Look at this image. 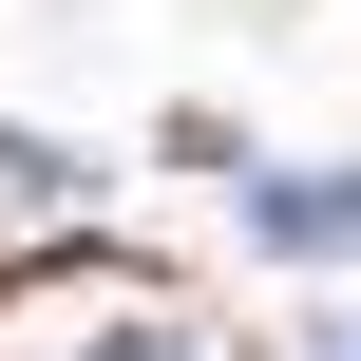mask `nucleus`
Here are the masks:
<instances>
[{"mask_svg":"<svg viewBox=\"0 0 361 361\" xmlns=\"http://www.w3.org/2000/svg\"><path fill=\"white\" fill-rule=\"evenodd\" d=\"M247 228L305 247V267H343V247H361V171H247Z\"/></svg>","mask_w":361,"mask_h":361,"instance_id":"nucleus-1","label":"nucleus"},{"mask_svg":"<svg viewBox=\"0 0 361 361\" xmlns=\"http://www.w3.org/2000/svg\"><path fill=\"white\" fill-rule=\"evenodd\" d=\"M114 361H190V343H171V324H133V343H114Z\"/></svg>","mask_w":361,"mask_h":361,"instance_id":"nucleus-2","label":"nucleus"}]
</instances>
